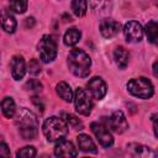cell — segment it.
I'll return each mask as SVG.
<instances>
[{
    "mask_svg": "<svg viewBox=\"0 0 158 158\" xmlns=\"http://www.w3.org/2000/svg\"><path fill=\"white\" fill-rule=\"evenodd\" d=\"M15 117V123L19 128L20 136L23 139H35L38 132V121L36 115L28 109L22 107L17 111Z\"/></svg>",
    "mask_w": 158,
    "mask_h": 158,
    "instance_id": "obj_1",
    "label": "cell"
},
{
    "mask_svg": "<svg viewBox=\"0 0 158 158\" xmlns=\"http://www.w3.org/2000/svg\"><path fill=\"white\" fill-rule=\"evenodd\" d=\"M68 67L74 75L85 78L90 73L91 59L89 54L83 49L74 48L68 54Z\"/></svg>",
    "mask_w": 158,
    "mask_h": 158,
    "instance_id": "obj_2",
    "label": "cell"
},
{
    "mask_svg": "<svg viewBox=\"0 0 158 158\" xmlns=\"http://www.w3.org/2000/svg\"><path fill=\"white\" fill-rule=\"evenodd\" d=\"M68 125L62 117L51 116L43 123V135L49 142H59L68 135Z\"/></svg>",
    "mask_w": 158,
    "mask_h": 158,
    "instance_id": "obj_3",
    "label": "cell"
},
{
    "mask_svg": "<svg viewBox=\"0 0 158 158\" xmlns=\"http://www.w3.org/2000/svg\"><path fill=\"white\" fill-rule=\"evenodd\" d=\"M126 86H127V90L130 94H132L133 96L139 98V99H149L154 93L153 84L151 83V80H148L144 77H138V78L131 79Z\"/></svg>",
    "mask_w": 158,
    "mask_h": 158,
    "instance_id": "obj_4",
    "label": "cell"
},
{
    "mask_svg": "<svg viewBox=\"0 0 158 158\" xmlns=\"http://www.w3.org/2000/svg\"><path fill=\"white\" fill-rule=\"evenodd\" d=\"M37 49L40 53V58L44 63L52 62L57 56V43L53 40V37L49 35H44L40 40L37 44Z\"/></svg>",
    "mask_w": 158,
    "mask_h": 158,
    "instance_id": "obj_5",
    "label": "cell"
},
{
    "mask_svg": "<svg viewBox=\"0 0 158 158\" xmlns=\"http://www.w3.org/2000/svg\"><path fill=\"white\" fill-rule=\"evenodd\" d=\"M74 105L77 112L84 116H89L93 110V100L88 91L83 88H77L74 93Z\"/></svg>",
    "mask_w": 158,
    "mask_h": 158,
    "instance_id": "obj_6",
    "label": "cell"
},
{
    "mask_svg": "<svg viewBox=\"0 0 158 158\" xmlns=\"http://www.w3.org/2000/svg\"><path fill=\"white\" fill-rule=\"evenodd\" d=\"M90 127H91V131H93V133L95 135L96 139L99 141V143H100L102 147L109 148V147L112 146L114 138H112L110 131L107 130V126H105V125L101 123V122H93Z\"/></svg>",
    "mask_w": 158,
    "mask_h": 158,
    "instance_id": "obj_7",
    "label": "cell"
},
{
    "mask_svg": "<svg viewBox=\"0 0 158 158\" xmlns=\"http://www.w3.org/2000/svg\"><path fill=\"white\" fill-rule=\"evenodd\" d=\"M143 32L144 30L142 28L141 23H138L137 21H128L123 26V35L127 42H131V43L139 42L143 37Z\"/></svg>",
    "mask_w": 158,
    "mask_h": 158,
    "instance_id": "obj_8",
    "label": "cell"
},
{
    "mask_svg": "<svg viewBox=\"0 0 158 158\" xmlns=\"http://www.w3.org/2000/svg\"><path fill=\"white\" fill-rule=\"evenodd\" d=\"M107 127L116 133H122L128 128V122L122 111H114L107 118Z\"/></svg>",
    "mask_w": 158,
    "mask_h": 158,
    "instance_id": "obj_9",
    "label": "cell"
},
{
    "mask_svg": "<svg viewBox=\"0 0 158 158\" xmlns=\"http://www.w3.org/2000/svg\"><path fill=\"white\" fill-rule=\"evenodd\" d=\"M88 90L90 93V95L96 99V100H101L105 95H106V91H107V88H106V83L100 78V77H94L91 78L88 84Z\"/></svg>",
    "mask_w": 158,
    "mask_h": 158,
    "instance_id": "obj_10",
    "label": "cell"
},
{
    "mask_svg": "<svg viewBox=\"0 0 158 158\" xmlns=\"http://www.w3.org/2000/svg\"><path fill=\"white\" fill-rule=\"evenodd\" d=\"M99 28H100V33L102 35V37L112 38L121 30V25H120V22H117L112 19H104V20H101Z\"/></svg>",
    "mask_w": 158,
    "mask_h": 158,
    "instance_id": "obj_11",
    "label": "cell"
},
{
    "mask_svg": "<svg viewBox=\"0 0 158 158\" xmlns=\"http://www.w3.org/2000/svg\"><path fill=\"white\" fill-rule=\"evenodd\" d=\"M10 67H11V75H12V78L15 80H21L23 78L25 73H26V69H27L23 58L21 56L12 57Z\"/></svg>",
    "mask_w": 158,
    "mask_h": 158,
    "instance_id": "obj_12",
    "label": "cell"
},
{
    "mask_svg": "<svg viewBox=\"0 0 158 158\" xmlns=\"http://www.w3.org/2000/svg\"><path fill=\"white\" fill-rule=\"evenodd\" d=\"M54 154L57 157H75L78 154L74 144L69 141L62 139L54 147Z\"/></svg>",
    "mask_w": 158,
    "mask_h": 158,
    "instance_id": "obj_13",
    "label": "cell"
},
{
    "mask_svg": "<svg viewBox=\"0 0 158 158\" xmlns=\"http://www.w3.org/2000/svg\"><path fill=\"white\" fill-rule=\"evenodd\" d=\"M127 151L133 157H154L156 153L147 146L139 143H130L127 144Z\"/></svg>",
    "mask_w": 158,
    "mask_h": 158,
    "instance_id": "obj_14",
    "label": "cell"
},
{
    "mask_svg": "<svg viewBox=\"0 0 158 158\" xmlns=\"http://www.w3.org/2000/svg\"><path fill=\"white\" fill-rule=\"evenodd\" d=\"M114 59L120 69H125L130 60V53L123 47H116L114 51Z\"/></svg>",
    "mask_w": 158,
    "mask_h": 158,
    "instance_id": "obj_15",
    "label": "cell"
},
{
    "mask_svg": "<svg viewBox=\"0 0 158 158\" xmlns=\"http://www.w3.org/2000/svg\"><path fill=\"white\" fill-rule=\"evenodd\" d=\"M77 142H78V147L83 151V152H90V153H96V146L94 143V141L85 133H81L77 137Z\"/></svg>",
    "mask_w": 158,
    "mask_h": 158,
    "instance_id": "obj_16",
    "label": "cell"
},
{
    "mask_svg": "<svg viewBox=\"0 0 158 158\" xmlns=\"http://www.w3.org/2000/svg\"><path fill=\"white\" fill-rule=\"evenodd\" d=\"M56 91L58 94V96L60 99H63L64 101L67 102H70L74 100V94H73V90L70 88L69 84H67L65 81H59L56 86Z\"/></svg>",
    "mask_w": 158,
    "mask_h": 158,
    "instance_id": "obj_17",
    "label": "cell"
},
{
    "mask_svg": "<svg viewBox=\"0 0 158 158\" xmlns=\"http://www.w3.org/2000/svg\"><path fill=\"white\" fill-rule=\"evenodd\" d=\"M80 37H81V32L78 28L72 27L64 33L63 41H64V44H67V46H74L79 42Z\"/></svg>",
    "mask_w": 158,
    "mask_h": 158,
    "instance_id": "obj_18",
    "label": "cell"
},
{
    "mask_svg": "<svg viewBox=\"0 0 158 158\" xmlns=\"http://www.w3.org/2000/svg\"><path fill=\"white\" fill-rule=\"evenodd\" d=\"M1 25H2V30L7 33H12L16 30L17 22L15 20V17L10 14V12H4L2 14V20H1Z\"/></svg>",
    "mask_w": 158,
    "mask_h": 158,
    "instance_id": "obj_19",
    "label": "cell"
},
{
    "mask_svg": "<svg viewBox=\"0 0 158 158\" xmlns=\"http://www.w3.org/2000/svg\"><path fill=\"white\" fill-rule=\"evenodd\" d=\"M1 110H2V114L5 117L7 118H11L15 112H16V106H15V102L12 100V98H4L2 101H1Z\"/></svg>",
    "mask_w": 158,
    "mask_h": 158,
    "instance_id": "obj_20",
    "label": "cell"
},
{
    "mask_svg": "<svg viewBox=\"0 0 158 158\" xmlns=\"http://www.w3.org/2000/svg\"><path fill=\"white\" fill-rule=\"evenodd\" d=\"M144 32L149 42L154 43L158 40V22L157 21H149L144 26Z\"/></svg>",
    "mask_w": 158,
    "mask_h": 158,
    "instance_id": "obj_21",
    "label": "cell"
},
{
    "mask_svg": "<svg viewBox=\"0 0 158 158\" xmlns=\"http://www.w3.org/2000/svg\"><path fill=\"white\" fill-rule=\"evenodd\" d=\"M72 10L75 16L81 17L86 14L88 1L86 0H72Z\"/></svg>",
    "mask_w": 158,
    "mask_h": 158,
    "instance_id": "obj_22",
    "label": "cell"
},
{
    "mask_svg": "<svg viewBox=\"0 0 158 158\" xmlns=\"http://www.w3.org/2000/svg\"><path fill=\"white\" fill-rule=\"evenodd\" d=\"M62 118L67 122V125L69 126V127H72L73 130H83V122L77 117V116H74V115H72V114H65V112H63L62 114Z\"/></svg>",
    "mask_w": 158,
    "mask_h": 158,
    "instance_id": "obj_23",
    "label": "cell"
},
{
    "mask_svg": "<svg viewBox=\"0 0 158 158\" xmlns=\"http://www.w3.org/2000/svg\"><path fill=\"white\" fill-rule=\"evenodd\" d=\"M10 9L16 14H23L27 10V0H10Z\"/></svg>",
    "mask_w": 158,
    "mask_h": 158,
    "instance_id": "obj_24",
    "label": "cell"
},
{
    "mask_svg": "<svg viewBox=\"0 0 158 158\" xmlns=\"http://www.w3.org/2000/svg\"><path fill=\"white\" fill-rule=\"evenodd\" d=\"M16 156L20 158H33L35 156H36V148L35 147H32V146H26V147H23V148H21L17 153H16Z\"/></svg>",
    "mask_w": 158,
    "mask_h": 158,
    "instance_id": "obj_25",
    "label": "cell"
},
{
    "mask_svg": "<svg viewBox=\"0 0 158 158\" xmlns=\"http://www.w3.org/2000/svg\"><path fill=\"white\" fill-rule=\"evenodd\" d=\"M27 70L30 74L32 75H37L40 72H41V65H40V62L37 59H30V62L27 63Z\"/></svg>",
    "mask_w": 158,
    "mask_h": 158,
    "instance_id": "obj_26",
    "label": "cell"
},
{
    "mask_svg": "<svg viewBox=\"0 0 158 158\" xmlns=\"http://www.w3.org/2000/svg\"><path fill=\"white\" fill-rule=\"evenodd\" d=\"M25 88L27 90H31V91H41L42 90V84L36 79H30L25 84Z\"/></svg>",
    "mask_w": 158,
    "mask_h": 158,
    "instance_id": "obj_27",
    "label": "cell"
},
{
    "mask_svg": "<svg viewBox=\"0 0 158 158\" xmlns=\"http://www.w3.org/2000/svg\"><path fill=\"white\" fill-rule=\"evenodd\" d=\"M0 154L1 156H5V157H9L10 156V151H9V148H7V146H6L5 142H1L0 143Z\"/></svg>",
    "mask_w": 158,
    "mask_h": 158,
    "instance_id": "obj_28",
    "label": "cell"
},
{
    "mask_svg": "<svg viewBox=\"0 0 158 158\" xmlns=\"http://www.w3.org/2000/svg\"><path fill=\"white\" fill-rule=\"evenodd\" d=\"M152 122H153V131H154V135H156V137L158 138V115L153 116Z\"/></svg>",
    "mask_w": 158,
    "mask_h": 158,
    "instance_id": "obj_29",
    "label": "cell"
},
{
    "mask_svg": "<svg viewBox=\"0 0 158 158\" xmlns=\"http://www.w3.org/2000/svg\"><path fill=\"white\" fill-rule=\"evenodd\" d=\"M152 69H153V74H154V77H157V78H158V60L153 63Z\"/></svg>",
    "mask_w": 158,
    "mask_h": 158,
    "instance_id": "obj_30",
    "label": "cell"
},
{
    "mask_svg": "<svg viewBox=\"0 0 158 158\" xmlns=\"http://www.w3.org/2000/svg\"><path fill=\"white\" fill-rule=\"evenodd\" d=\"M153 1V4L156 5V6H158V0H152Z\"/></svg>",
    "mask_w": 158,
    "mask_h": 158,
    "instance_id": "obj_31",
    "label": "cell"
},
{
    "mask_svg": "<svg viewBox=\"0 0 158 158\" xmlns=\"http://www.w3.org/2000/svg\"><path fill=\"white\" fill-rule=\"evenodd\" d=\"M156 154H157V156H158V151H157V152H156Z\"/></svg>",
    "mask_w": 158,
    "mask_h": 158,
    "instance_id": "obj_32",
    "label": "cell"
}]
</instances>
